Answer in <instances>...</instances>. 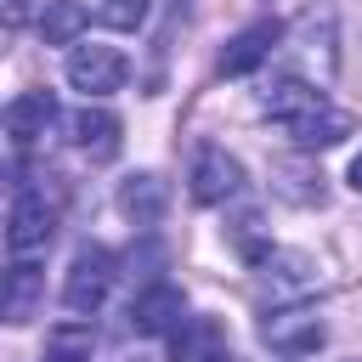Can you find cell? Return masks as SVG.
<instances>
[{
    "mask_svg": "<svg viewBox=\"0 0 362 362\" xmlns=\"http://www.w3.org/2000/svg\"><path fill=\"white\" fill-rule=\"evenodd\" d=\"M124 74H130V62L113 51V45H74L68 51V85L85 96V102H102V96H113L119 85H124Z\"/></svg>",
    "mask_w": 362,
    "mask_h": 362,
    "instance_id": "obj_1",
    "label": "cell"
},
{
    "mask_svg": "<svg viewBox=\"0 0 362 362\" xmlns=\"http://www.w3.org/2000/svg\"><path fill=\"white\" fill-rule=\"evenodd\" d=\"M107 288H113V255H107V249H96V243H85V249L74 255V266H68L62 305H68L74 317H90V311H102Z\"/></svg>",
    "mask_w": 362,
    "mask_h": 362,
    "instance_id": "obj_2",
    "label": "cell"
},
{
    "mask_svg": "<svg viewBox=\"0 0 362 362\" xmlns=\"http://www.w3.org/2000/svg\"><path fill=\"white\" fill-rule=\"evenodd\" d=\"M260 339H266L277 356H305V351H317V345L328 339V328H322V317L305 311V305H277V311H266Z\"/></svg>",
    "mask_w": 362,
    "mask_h": 362,
    "instance_id": "obj_3",
    "label": "cell"
},
{
    "mask_svg": "<svg viewBox=\"0 0 362 362\" xmlns=\"http://www.w3.org/2000/svg\"><path fill=\"white\" fill-rule=\"evenodd\" d=\"M238 187H243V164H238L226 147H198V158H192V170H187L192 204H226Z\"/></svg>",
    "mask_w": 362,
    "mask_h": 362,
    "instance_id": "obj_4",
    "label": "cell"
},
{
    "mask_svg": "<svg viewBox=\"0 0 362 362\" xmlns=\"http://www.w3.org/2000/svg\"><path fill=\"white\" fill-rule=\"evenodd\" d=\"M51 232H57V209L40 192H17L11 209H6V249L11 255H34V249L51 243Z\"/></svg>",
    "mask_w": 362,
    "mask_h": 362,
    "instance_id": "obj_5",
    "label": "cell"
},
{
    "mask_svg": "<svg viewBox=\"0 0 362 362\" xmlns=\"http://www.w3.org/2000/svg\"><path fill=\"white\" fill-rule=\"evenodd\" d=\"M277 40H283V23H277V17H260V23H249L243 34H232V40H226V51H221V74H226V79H243V74H255L260 62H272Z\"/></svg>",
    "mask_w": 362,
    "mask_h": 362,
    "instance_id": "obj_6",
    "label": "cell"
},
{
    "mask_svg": "<svg viewBox=\"0 0 362 362\" xmlns=\"http://www.w3.org/2000/svg\"><path fill=\"white\" fill-rule=\"evenodd\" d=\"M181 317H187V300H181V288H170V283H153V288H141V294L130 300V328L147 334V339H158V334L170 339Z\"/></svg>",
    "mask_w": 362,
    "mask_h": 362,
    "instance_id": "obj_7",
    "label": "cell"
},
{
    "mask_svg": "<svg viewBox=\"0 0 362 362\" xmlns=\"http://www.w3.org/2000/svg\"><path fill=\"white\" fill-rule=\"evenodd\" d=\"M170 362H226V328L215 317H181L170 334Z\"/></svg>",
    "mask_w": 362,
    "mask_h": 362,
    "instance_id": "obj_8",
    "label": "cell"
},
{
    "mask_svg": "<svg viewBox=\"0 0 362 362\" xmlns=\"http://www.w3.org/2000/svg\"><path fill=\"white\" fill-rule=\"evenodd\" d=\"M51 124H57V96H51V90H23V96L6 107V136H11L17 153L34 147Z\"/></svg>",
    "mask_w": 362,
    "mask_h": 362,
    "instance_id": "obj_9",
    "label": "cell"
},
{
    "mask_svg": "<svg viewBox=\"0 0 362 362\" xmlns=\"http://www.w3.org/2000/svg\"><path fill=\"white\" fill-rule=\"evenodd\" d=\"M288 130V141L300 147V153H317V147H339L345 136H351V113H339V107H311V113H300L294 124H283Z\"/></svg>",
    "mask_w": 362,
    "mask_h": 362,
    "instance_id": "obj_10",
    "label": "cell"
},
{
    "mask_svg": "<svg viewBox=\"0 0 362 362\" xmlns=\"http://www.w3.org/2000/svg\"><path fill=\"white\" fill-rule=\"evenodd\" d=\"M164 204H170V187H164L153 170H141V175H124V181H119V215H124V221L153 226V221L164 215Z\"/></svg>",
    "mask_w": 362,
    "mask_h": 362,
    "instance_id": "obj_11",
    "label": "cell"
},
{
    "mask_svg": "<svg viewBox=\"0 0 362 362\" xmlns=\"http://www.w3.org/2000/svg\"><path fill=\"white\" fill-rule=\"evenodd\" d=\"M328 96L317 90V85H305V79H294V74H283V79H272V90L260 96V113L266 119H277V124H294L300 113H311V107H322Z\"/></svg>",
    "mask_w": 362,
    "mask_h": 362,
    "instance_id": "obj_12",
    "label": "cell"
},
{
    "mask_svg": "<svg viewBox=\"0 0 362 362\" xmlns=\"http://www.w3.org/2000/svg\"><path fill=\"white\" fill-rule=\"evenodd\" d=\"M40 294H45V272H40L28 255H17V260H11V272H6V300H0L6 322H28V317H34V305H40Z\"/></svg>",
    "mask_w": 362,
    "mask_h": 362,
    "instance_id": "obj_13",
    "label": "cell"
},
{
    "mask_svg": "<svg viewBox=\"0 0 362 362\" xmlns=\"http://www.w3.org/2000/svg\"><path fill=\"white\" fill-rule=\"evenodd\" d=\"M74 141H79V153H90L96 164H107L113 153H119V119L107 113V107H79L74 113Z\"/></svg>",
    "mask_w": 362,
    "mask_h": 362,
    "instance_id": "obj_14",
    "label": "cell"
},
{
    "mask_svg": "<svg viewBox=\"0 0 362 362\" xmlns=\"http://www.w3.org/2000/svg\"><path fill=\"white\" fill-rule=\"evenodd\" d=\"M90 11L79 0H40V40L45 45H79Z\"/></svg>",
    "mask_w": 362,
    "mask_h": 362,
    "instance_id": "obj_15",
    "label": "cell"
},
{
    "mask_svg": "<svg viewBox=\"0 0 362 362\" xmlns=\"http://www.w3.org/2000/svg\"><path fill=\"white\" fill-rule=\"evenodd\" d=\"M45 362H90V328L85 322H57L45 334Z\"/></svg>",
    "mask_w": 362,
    "mask_h": 362,
    "instance_id": "obj_16",
    "label": "cell"
},
{
    "mask_svg": "<svg viewBox=\"0 0 362 362\" xmlns=\"http://www.w3.org/2000/svg\"><path fill=\"white\" fill-rule=\"evenodd\" d=\"M96 17H102L107 28H141V23H147V0H102Z\"/></svg>",
    "mask_w": 362,
    "mask_h": 362,
    "instance_id": "obj_17",
    "label": "cell"
},
{
    "mask_svg": "<svg viewBox=\"0 0 362 362\" xmlns=\"http://www.w3.org/2000/svg\"><path fill=\"white\" fill-rule=\"evenodd\" d=\"M28 6L34 0H6V28H23L28 23Z\"/></svg>",
    "mask_w": 362,
    "mask_h": 362,
    "instance_id": "obj_18",
    "label": "cell"
},
{
    "mask_svg": "<svg viewBox=\"0 0 362 362\" xmlns=\"http://www.w3.org/2000/svg\"><path fill=\"white\" fill-rule=\"evenodd\" d=\"M351 187H356V192H362V153H356V158H351Z\"/></svg>",
    "mask_w": 362,
    "mask_h": 362,
    "instance_id": "obj_19",
    "label": "cell"
}]
</instances>
